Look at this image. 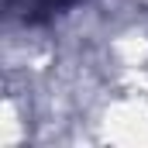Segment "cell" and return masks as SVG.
<instances>
[{"mask_svg":"<svg viewBox=\"0 0 148 148\" xmlns=\"http://www.w3.org/2000/svg\"><path fill=\"white\" fill-rule=\"evenodd\" d=\"M73 3H79V0H7V7H10L24 24H45V21H52L55 14L69 10Z\"/></svg>","mask_w":148,"mask_h":148,"instance_id":"cell-1","label":"cell"}]
</instances>
